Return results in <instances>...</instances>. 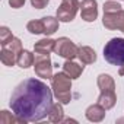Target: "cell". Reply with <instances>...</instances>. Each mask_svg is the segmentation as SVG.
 Here are the masks:
<instances>
[{"label":"cell","mask_w":124,"mask_h":124,"mask_svg":"<svg viewBox=\"0 0 124 124\" xmlns=\"http://www.w3.org/2000/svg\"><path fill=\"white\" fill-rule=\"evenodd\" d=\"M31 5L35 9H44L48 5V0H31Z\"/></svg>","instance_id":"cb8c5ba5"},{"label":"cell","mask_w":124,"mask_h":124,"mask_svg":"<svg viewBox=\"0 0 124 124\" xmlns=\"http://www.w3.org/2000/svg\"><path fill=\"white\" fill-rule=\"evenodd\" d=\"M54 51H55L58 55L64 57V58H67V60H73V58L78 55L79 48H78V47L75 45V42L70 41L69 38L61 37V38H58V39L55 41V48H54Z\"/></svg>","instance_id":"5b68a950"},{"label":"cell","mask_w":124,"mask_h":124,"mask_svg":"<svg viewBox=\"0 0 124 124\" xmlns=\"http://www.w3.org/2000/svg\"><path fill=\"white\" fill-rule=\"evenodd\" d=\"M120 76H124V66H121L120 69Z\"/></svg>","instance_id":"484cf974"},{"label":"cell","mask_w":124,"mask_h":124,"mask_svg":"<svg viewBox=\"0 0 124 124\" xmlns=\"http://www.w3.org/2000/svg\"><path fill=\"white\" fill-rule=\"evenodd\" d=\"M80 15H82L83 21L93 22L98 18V3H96V0H82Z\"/></svg>","instance_id":"ba28073f"},{"label":"cell","mask_w":124,"mask_h":124,"mask_svg":"<svg viewBox=\"0 0 124 124\" xmlns=\"http://www.w3.org/2000/svg\"><path fill=\"white\" fill-rule=\"evenodd\" d=\"M23 120L19 118L18 115H10L8 111H2L0 112V123L2 124H12V123H22Z\"/></svg>","instance_id":"44dd1931"},{"label":"cell","mask_w":124,"mask_h":124,"mask_svg":"<svg viewBox=\"0 0 124 124\" xmlns=\"http://www.w3.org/2000/svg\"><path fill=\"white\" fill-rule=\"evenodd\" d=\"M34 61H35V55H34L31 51H28V50H22V51L18 54L16 63H18V66L22 67V69L31 67V66L34 64Z\"/></svg>","instance_id":"4fadbf2b"},{"label":"cell","mask_w":124,"mask_h":124,"mask_svg":"<svg viewBox=\"0 0 124 124\" xmlns=\"http://www.w3.org/2000/svg\"><path fill=\"white\" fill-rule=\"evenodd\" d=\"M105 111H107V109H105L102 105H99V104L91 105V107H88V109H86V118H88L89 121L99 123V121L104 120V117H105Z\"/></svg>","instance_id":"9c48e42d"},{"label":"cell","mask_w":124,"mask_h":124,"mask_svg":"<svg viewBox=\"0 0 124 124\" xmlns=\"http://www.w3.org/2000/svg\"><path fill=\"white\" fill-rule=\"evenodd\" d=\"M13 35H12V32H10V29L8 28V26H2L0 28V41L2 42H5V41H8L9 38H12Z\"/></svg>","instance_id":"603a6c76"},{"label":"cell","mask_w":124,"mask_h":124,"mask_svg":"<svg viewBox=\"0 0 124 124\" xmlns=\"http://www.w3.org/2000/svg\"><path fill=\"white\" fill-rule=\"evenodd\" d=\"M78 57L83 64H92L96 61V54L91 47H80L78 51Z\"/></svg>","instance_id":"7c38bea8"},{"label":"cell","mask_w":124,"mask_h":124,"mask_svg":"<svg viewBox=\"0 0 124 124\" xmlns=\"http://www.w3.org/2000/svg\"><path fill=\"white\" fill-rule=\"evenodd\" d=\"M9 5L13 8V9H19L25 5V0H9Z\"/></svg>","instance_id":"d4e9b609"},{"label":"cell","mask_w":124,"mask_h":124,"mask_svg":"<svg viewBox=\"0 0 124 124\" xmlns=\"http://www.w3.org/2000/svg\"><path fill=\"white\" fill-rule=\"evenodd\" d=\"M63 72H64L67 76H70L72 79H76V78H79V76L82 75L83 66H79V64L73 63L72 60H67L66 63L63 64Z\"/></svg>","instance_id":"5bb4252c"},{"label":"cell","mask_w":124,"mask_h":124,"mask_svg":"<svg viewBox=\"0 0 124 124\" xmlns=\"http://www.w3.org/2000/svg\"><path fill=\"white\" fill-rule=\"evenodd\" d=\"M51 85H53V91H54L55 98L61 104H69L70 102V98H72V93H70L72 78L70 76H67L64 72H60V73H57L51 78Z\"/></svg>","instance_id":"7a4b0ae2"},{"label":"cell","mask_w":124,"mask_h":124,"mask_svg":"<svg viewBox=\"0 0 124 124\" xmlns=\"http://www.w3.org/2000/svg\"><path fill=\"white\" fill-rule=\"evenodd\" d=\"M79 8H80V3L78 0H63L60 8L57 9V19L61 22H72Z\"/></svg>","instance_id":"277c9868"},{"label":"cell","mask_w":124,"mask_h":124,"mask_svg":"<svg viewBox=\"0 0 124 124\" xmlns=\"http://www.w3.org/2000/svg\"><path fill=\"white\" fill-rule=\"evenodd\" d=\"M98 88L101 93H115V83L109 75H99L98 76Z\"/></svg>","instance_id":"8fae6325"},{"label":"cell","mask_w":124,"mask_h":124,"mask_svg":"<svg viewBox=\"0 0 124 124\" xmlns=\"http://www.w3.org/2000/svg\"><path fill=\"white\" fill-rule=\"evenodd\" d=\"M2 47H3V48H8V50H12V51H15L16 54H19V53L22 51V42H21V39L16 38V37H12V38H9L8 41L2 42Z\"/></svg>","instance_id":"d6986e66"},{"label":"cell","mask_w":124,"mask_h":124,"mask_svg":"<svg viewBox=\"0 0 124 124\" xmlns=\"http://www.w3.org/2000/svg\"><path fill=\"white\" fill-rule=\"evenodd\" d=\"M53 107L51 89L38 79H26L19 83L12 96L10 108L15 115L25 123L39 121L45 118Z\"/></svg>","instance_id":"6da1fadb"},{"label":"cell","mask_w":124,"mask_h":124,"mask_svg":"<svg viewBox=\"0 0 124 124\" xmlns=\"http://www.w3.org/2000/svg\"><path fill=\"white\" fill-rule=\"evenodd\" d=\"M0 60L5 66H13L18 60V54L12 50H8V48H3L2 47V51H0Z\"/></svg>","instance_id":"9a60e30c"},{"label":"cell","mask_w":124,"mask_h":124,"mask_svg":"<svg viewBox=\"0 0 124 124\" xmlns=\"http://www.w3.org/2000/svg\"><path fill=\"white\" fill-rule=\"evenodd\" d=\"M42 22H44V34L45 35H53L58 29V19H55L53 16L42 18Z\"/></svg>","instance_id":"e0dca14e"},{"label":"cell","mask_w":124,"mask_h":124,"mask_svg":"<svg viewBox=\"0 0 124 124\" xmlns=\"http://www.w3.org/2000/svg\"><path fill=\"white\" fill-rule=\"evenodd\" d=\"M54 48H55V41L51 38H42L34 45L35 54H50L51 51H54Z\"/></svg>","instance_id":"30bf717a"},{"label":"cell","mask_w":124,"mask_h":124,"mask_svg":"<svg viewBox=\"0 0 124 124\" xmlns=\"http://www.w3.org/2000/svg\"><path fill=\"white\" fill-rule=\"evenodd\" d=\"M63 107H61V104H53L50 112H48V120L51 123H60V121H63Z\"/></svg>","instance_id":"2e32d148"},{"label":"cell","mask_w":124,"mask_h":124,"mask_svg":"<svg viewBox=\"0 0 124 124\" xmlns=\"http://www.w3.org/2000/svg\"><path fill=\"white\" fill-rule=\"evenodd\" d=\"M118 10H121V6H120V3L114 2V0H109V2L104 3V13H115Z\"/></svg>","instance_id":"7402d4cb"},{"label":"cell","mask_w":124,"mask_h":124,"mask_svg":"<svg viewBox=\"0 0 124 124\" xmlns=\"http://www.w3.org/2000/svg\"><path fill=\"white\" fill-rule=\"evenodd\" d=\"M102 23L107 29H118L124 32V10H118L115 13H104Z\"/></svg>","instance_id":"52a82bcc"},{"label":"cell","mask_w":124,"mask_h":124,"mask_svg":"<svg viewBox=\"0 0 124 124\" xmlns=\"http://www.w3.org/2000/svg\"><path fill=\"white\" fill-rule=\"evenodd\" d=\"M115 102H117V96H115V93H101L99 98H98V104L102 105L105 109L112 108V107L115 105Z\"/></svg>","instance_id":"ac0fdd59"},{"label":"cell","mask_w":124,"mask_h":124,"mask_svg":"<svg viewBox=\"0 0 124 124\" xmlns=\"http://www.w3.org/2000/svg\"><path fill=\"white\" fill-rule=\"evenodd\" d=\"M26 29L31 34H44V22H42V19H39V21H37V19L29 21L28 25H26Z\"/></svg>","instance_id":"ffe728a7"},{"label":"cell","mask_w":124,"mask_h":124,"mask_svg":"<svg viewBox=\"0 0 124 124\" xmlns=\"http://www.w3.org/2000/svg\"><path fill=\"white\" fill-rule=\"evenodd\" d=\"M34 69L38 78H53V66L48 54H35V61H34Z\"/></svg>","instance_id":"8992f818"},{"label":"cell","mask_w":124,"mask_h":124,"mask_svg":"<svg viewBox=\"0 0 124 124\" xmlns=\"http://www.w3.org/2000/svg\"><path fill=\"white\" fill-rule=\"evenodd\" d=\"M104 57L109 64L124 66V38H112L104 47Z\"/></svg>","instance_id":"3957f363"}]
</instances>
